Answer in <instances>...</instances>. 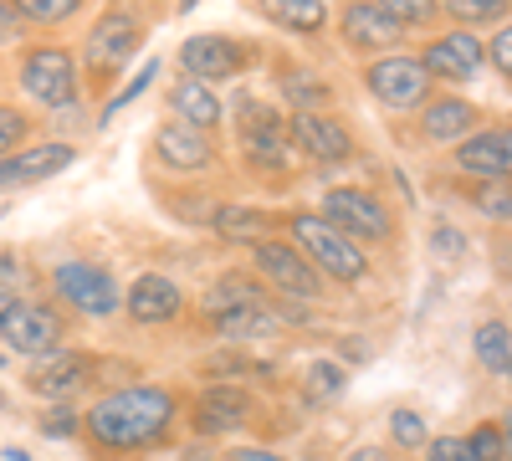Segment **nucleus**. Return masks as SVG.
<instances>
[{
  "instance_id": "obj_1",
  "label": "nucleus",
  "mask_w": 512,
  "mask_h": 461,
  "mask_svg": "<svg viewBox=\"0 0 512 461\" xmlns=\"http://www.w3.org/2000/svg\"><path fill=\"white\" fill-rule=\"evenodd\" d=\"M88 436L108 451H144L175 426V395L164 385H123L88 410Z\"/></svg>"
},
{
  "instance_id": "obj_2",
  "label": "nucleus",
  "mask_w": 512,
  "mask_h": 461,
  "mask_svg": "<svg viewBox=\"0 0 512 461\" xmlns=\"http://www.w3.org/2000/svg\"><path fill=\"white\" fill-rule=\"evenodd\" d=\"M292 241H297V251H303L318 272H328L333 282H364V277H369L364 246H359L354 236H344L328 216H292Z\"/></svg>"
},
{
  "instance_id": "obj_3",
  "label": "nucleus",
  "mask_w": 512,
  "mask_h": 461,
  "mask_svg": "<svg viewBox=\"0 0 512 461\" xmlns=\"http://www.w3.org/2000/svg\"><path fill=\"white\" fill-rule=\"evenodd\" d=\"M364 82H369V93L384 108H415V103H425V93H431V72H425V62L405 57V52H390V57L369 62Z\"/></svg>"
},
{
  "instance_id": "obj_4",
  "label": "nucleus",
  "mask_w": 512,
  "mask_h": 461,
  "mask_svg": "<svg viewBox=\"0 0 512 461\" xmlns=\"http://www.w3.org/2000/svg\"><path fill=\"white\" fill-rule=\"evenodd\" d=\"M0 339H6V349H16V354L41 359V354L57 349L62 318H57L47 303H21V298H11V308L0 313Z\"/></svg>"
},
{
  "instance_id": "obj_5",
  "label": "nucleus",
  "mask_w": 512,
  "mask_h": 461,
  "mask_svg": "<svg viewBox=\"0 0 512 461\" xmlns=\"http://www.w3.org/2000/svg\"><path fill=\"white\" fill-rule=\"evenodd\" d=\"M21 88L36 98V103H52V108H72L77 98V67L62 47H36L26 52L21 62Z\"/></svg>"
},
{
  "instance_id": "obj_6",
  "label": "nucleus",
  "mask_w": 512,
  "mask_h": 461,
  "mask_svg": "<svg viewBox=\"0 0 512 461\" xmlns=\"http://www.w3.org/2000/svg\"><path fill=\"white\" fill-rule=\"evenodd\" d=\"M323 216L344 236H354V241H390V231H395L390 226V211H384V200L369 195V190H328Z\"/></svg>"
},
{
  "instance_id": "obj_7",
  "label": "nucleus",
  "mask_w": 512,
  "mask_h": 461,
  "mask_svg": "<svg viewBox=\"0 0 512 461\" xmlns=\"http://www.w3.org/2000/svg\"><path fill=\"white\" fill-rule=\"evenodd\" d=\"M251 257H256V272H262L277 292H292V298H318V267L303 257L297 246H282V241H262V246H251Z\"/></svg>"
},
{
  "instance_id": "obj_8",
  "label": "nucleus",
  "mask_w": 512,
  "mask_h": 461,
  "mask_svg": "<svg viewBox=\"0 0 512 461\" xmlns=\"http://www.w3.org/2000/svg\"><path fill=\"white\" fill-rule=\"evenodd\" d=\"M52 282H57L62 298H67L77 313H88V318H108V313L118 308L113 277H108L103 267H93V262H62Z\"/></svg>"
},
{
  "instance_id": "obj_9",
  "label": "nucleus",
  "mask_w": 512,
  "mask_h": 461,
  "mask_svg": "<svg viewBox=\"0 0 512 461\" xmlns=\"http://www.w3.org/2000/svg\"><path fill=\"white\" fill-rule=\"evenodd\" d=\"M139 41H144V26L134 21V16H123V11H108L98 26H93V36H88V67L108 82L128 57L139 52Z\"/></svg>"
},
{
  "instance_id": "obj_10",
  "label": "nucleus",
  "mask_w": 512,
  "mask_h": 461,
  "mask_svg": "<svg viewBox=\"0 0 512 461\" xmlns=\"http://www.w3.org/2000/svg\"><path fill=\"white\" fill-rule=\"evenodd\" d=\"M287 134L297 139V149H308V159H323V164H338V159L354 154L349 129H344L338 118L318 113V108H297L292 123H287Z\"/></svg>"
},
{
  "instance_id": "obj_11",
  "label": "nucleus",
  "mask_w": 512,
  "mask_h": 461,
  "mask_svg": "<svg viewBox=\"0 0 512 461\" xmlns=\"http://www.w3.org/2000/svg\"><path fill=\"white\" fill-rule=\"evenodd\" d=\"M154 159L164 164V170H180V175H200L210 170V159H216V149H210V139L200 129H190V123H164V129L154 134Z\"/></svg>"
},
{
  "instance_id": "obj_12",
  "label": "nucleus",
  "mask_w": 512,
  "mask_h": 461,
  "mask_svg": "<svg viewBox=\"0 0 512 461\" xmlns=\"http://www.w3.org/2000/svg\"><path fill=\"white\" fill-rule=\"evenodd\" d=\"M246 62V52L236 47L231 36H190L185 47H180V67L195 77V82H221V77H236Z\"/></svg>"
},
{
  "instance_id": "obj_13",
  "label": "nucleus",
  "mask_w": 512,
  "mask_h": 461,
  "mask_svg": "<svg viewBox=\"0 0 512 461\" xmlns=\"http://www.w3.org/2000/svg\"><path fill=\"white\" fill-rule=\"evenodd\" d=\"M93 369H98V359L93 354H47L41 364H31V390L36 395H52V400H67V395H77L82 385L93 380Z\"/></svg>"
},
{
  "instance_id": "obj_14",
  "label": "nucleus",
  "mask_w": 512,
  "mask_h": 461,
  "mask_svg": "<svg viewBox=\"0 0 512 461\" xmlns=\"http://www.w3.org/2000/svg\"><path fill=\"white\" fill-rule=\"evenodd\" d=\"M482 41L472 36V31H451V36H441L436 47H425V72L431 77H446V82H466V77H477V67H482Z\"/></svg>"
},
{
  "instance_id": "obj_15",
  "label": "nucleus",
  "mask_w": 512,
  "mask_h": 461,
  "mask_svg": "<svg viewBox=\"0 0 512 461\" xmlns=\"http://www.w3.org/2000/svg\"><path fill=\"white\" fill-rule=\"evenodd\" d=\"M72 164V149L67 144H36V149H21V154H6L0 159V185H36V180H52L57 170Z\"/></svg>"
},
{
  "instance_id": "obj_16",
  "label": "nucleus",
  "mask_w": 512,
  "mask_h": 461,
  "mask_svg": "<svg viewBox=\"0 0 512 461\" xmlns=\"http://www.w3.org/2000/svg\"><path fill=\"white\" fill-rule=\"evenodd\" d=\"M180 287L169 282V277H159V272H144L134 287H128V318L134 323H169L180 313Z\"/></svg>"
},
{
  "instance_id": "obj_17",
  "label": "nucleus",
  "mask_w": 512,
  "mask_h": 461,
  "mask_svg": "<svg viewBox=\"0 0 512 461\" xmlns=\"http://www.w3.org/2000/svg\"><path fill=\"white\" fill-rule=\"evenodd\" d=\"M456 170L472 175V180H482V185H487V180H507V175H512V159H507L502 129H497V134H472V139H461Z\"/></svg>"
},
{
  "instance_id": "obj_18",
  "label": "nucleus",
  "mask_w": 512,
  "mask_h": 461,
  "mask_svg": "<svg viewBox=\"0 0 512 461\" xmlns=\"http://www.w3.org/2000/svg\"><path fill=\"white\" fill-rule=\"evenodd\" d=\"M338 31H344L349 47H395L400 41V21L384 16L374 0H354L344 11V21H338Z\"/></svg>"
},
{
  "instance_id": "obj_19",
  "label": "nucleus",
  "mask_w": 512,
  "mask_h": 461,
  "mask_svg": "<svg viewBox=\"0 0 512 461\" xmlns=\"http://www.w3.org/2000/svg\"><path fill=\"white\" fill-rule=\"evenodd\" d=\"M246 395L241 390H231V385H216V390H205L200 395V405H195V426L205 431V436H226V431H236L241 421H246Z\"/></svg>"
},
{
  "instance_id": "obj_20",
  "label": "nucleus",
  "mask_w": 512,
  "mask_h": 461,
  "mask_svg": "<svg viewBox=\"0 0 512 461\" xmlns=\"http://www.w3.org/2000/svg\"><path fill=\"white\" fill-rule=\"evenodd\" d=\"M169 108L180 113V123H190V129H200V134H210L221 123V98L205 88V82H195V77H185V82H175V93H169Z\"/></svg>"
},
{
  "instance_id": "obj_21",
  "label": "nucleus",
  "mask_w": 512,
  "mask_h": 461,
  "mask_svg": "<svg viewBox=\"0 0 512 461\" xmlns=\"http://www.w3.org/2000/svg\"><path fill=\"white\" fill-rule=\"evenodd\" d=\"M210 328H216L221 339L246 344V339H267V333L277 328V313H272L267 298H251V303H241V308H231V313H221V318H210Z\"/></svg>"
},
{
  "instance_id": "obj_22",
  "label": "nucleus",
  "mask_w": 512,
  "mask_h": 461,
  "mask_svg": "<svg viewBox=\"0 0 512 461\" xmlns=\"http://www.w3.org/2000/svg\"><path fill=\"white\" fill-rule=\"evenodd\" d=\"M472 118H477V108L466 98H431L420 113V129H425V139H461V134H472Z\"/></svg>"
},
{
  "instance_id": "obj_23",
  "label": "nucleus",
  "mask_w": 512,
  "mask_h": 461,
  "mask_svg": "<svg viewBox=\"0 0 512 461\" xmlns=\"http://www.w3.org/2000/svg\"><path fill=\"white\" fill-rule=\"evenodd\" d=\"M267 211H251V205H221L216 211V231L226 241H241V246H262L267 241Z\"/></svg>"
},
{
  "instance_id": "obj_24",
  "label": "nucleus",
  "mask_w": 512,
  "mask_h": 461,
  "mask_svg": "<svg viewBox=\"0 0 512 461\" xmlns=\"http://www.w3.org/2000/svg\"><path fill=\"white\" fill-rule=\"evenodd\" d=\"M262 11L272 16V21H282L287 31H323V21H328V6L323 0H262Z\"/></svg>"
},
{
  "instance_id": "obj_25",
  "label": "nucleus",
  "mask_w": 512,
  "mask_h": 461,
  "mask_svg": "<svg viewBox=\"0 0 512 461\" xmlns=\"http://www.w3.org/2000/svg\"><path fill=\"white\" fill-rule=\"evenodd\" d=\"M472 349H477L482 369L507 374V369H512V328H507V323H482L477 339H472Z\"/></svg>"
},
{
  "instance_id": "obj_26",
  "label": "nucleus",
  "mask_w": 512,
  "mask_h": 461,
  "mask_svg": "<svg viewBox=\"0 0 512 461\" xmlns=\"http://www.w3.org/2000/svg\"><path fill=\"white\" fill-rule=\"evenodd\" d=\"M441 11L451 21H461V31H466V26H482V21H502L512 11V0H441Z\"/></svg>"
},
{
  "instance_id": "obj_27",
  "label": "nucleus",
  "mask_w": 512,
  "mask_h": 461,
  "mask_svg": "<svg viewBox=\"0 0 512 461\" xmlns=\"http://www.w3.org/2000/svg\"><path fill=\"white\" fill-rule=\"evenodd\" d=\"M390 441L405 446V451H420V446H431V431H425V421L415 410H395L390 415Z\"/></svg>"
},
{
  "instance_id": "obj_28",
  "label": "nucleus",
  "mask_w": 512,
  "mask_h": 461,
  "mask_svg": "<svg viewBox=\"0 0 512 461\" xmlns=\"http://www.w3.org/2000/svg\"><path fill=\"white\" fill-rule=\"evenodd\" d=\"M477 211L492 221H512V180H487L477 190Z\"/></svg>"
},
{
  "instance_id": "obj_29",
  "label": "nucleus",
  "mask_w": 512,
  "mask_h": 461,
  "mask_svg": "<svg viewBox=\"0 0 512 461\" xmlns=\"http://www.w3.org/2000/svg\"><path fill=\"white\" fill-rule=\"evenodd\" d=\"M374 6L384 16H395L400 26H420V21H431L441 11V0H374Z\"/></svg>"
},
{
  "instance_id": "obj_30",
  "label": "nucleus",
  "mask_w": 512,
  "mask_h": 461,
  "mask_svg": "<svg viewBox=\"0 0 512 461\" xmlns=\"http://www.w3.org/2000/svg\"><path fill=\"white\" fill-rule=\"evenodd\" d=\"M11 6H16L26 21H67L82 0H11Z\"/></svg>"
},
{
  "instance_id": "obj_31",
  "label": "nucleus",
  "mask_w": 512,
  "mask_h": 461,
  "mask_svg": "<svg viewBox=\"0 0 512 461\" xmlns=\"http://www.w3.org/2000/svg\"><path fill=\"white\" fill-rule=\"evenodd\" d=\"M154 72H159V62H144V72H139L134 82H128V88H123V93H113V98L103 103V118H113L118 108H128V103H134V98H139V93L149 88V82H154Z\"/></svg>"
},
{
  "instance_id": "obj_32",
  "label": "nucleus",
  "mask_w": 512,
  "mask_h": 461,
  "mask_svg": "<svg viewBox=\"0 0 512 461\" xmlns=\"http://www.w3.org/2000/svg\"><path fill=\"white\" fill-rule=\"evenodd\" d=\"M466 446H472L477 461H502V426H477L466 436Z\"/></svg>"
},
{
  "instance_id": "obj_33",
  "label": "nucleus",
  "mask_w": 512,
  "mask_h": 461,
  "mask_svg": "<svg viewBox=\"0 0 512 461\" xmlns=\"http://www.w3.org/2000/svg\"><path fill=\"white\" fill-rule=\"evenodd\" d=\"M425 456L431 461H477L472 446H466V436H436L431 446H425Z\"/></svg>"
},
{
  "instance_id": "obj_34",
  "label": "nucleus",
  "mask_w": 512,
  "mask_h": 461,
  "mask_svg": "<svg viewBox=\"0 0 512 461\" xmlns=\"http://www.w3.org/2000/svg\"><path fill=\"white\" fill-rule=\"evenodd\" d=\"M21 134H26V118H21L16 108H0V159L21 144Z\"/></svg>"
},
{
  "instance_id": "obj_35",
  "label": "nucleus",
  "mask_w": 512,
  "mask_h": 461,
  "mask_svg": "<svg viewBox=\"0 0 512 461\" xmlns=\"http://www.w3.org/2000/svg\"><path fill=\"white\" fill-rule=\"evenodd\" d=\"M287 93L303 103V108H308V103H328V88H323V82H313V72H308V82H303V72H292V77H287Z\"/></svg>"
},
{
  "instance_id": "obj_36",
  "label": "nucleus",
  "mask_w": 512,
  "mask_h": 461,
  "mask_svg": "<svg viewBox=\"0 0 512 461\" xmlns=\"http://www.w3.org/2000/svg\"><path fill=\"white\" fill-rule=\"evenodd\" d=\"M338 385H344V374H338L333 364H313V369H308V400H313V395H333Z\"/></svg>"
},
{
  "instance_id": "obj_37",
  "label": "nucleus",
  "mask_w": 512,
  "mask_h": 461,
  "mask_svg": "<svg viewBox=\"0 0 512 461\" xmlns=\"http://www.w3.org/2000/svg\"><path fill=\"white\" fill-rule=\"evenodd\" d=\"M487 57H492V67L512 82V26H502V31L492 36V52H487Z\"/></svg>"
},
{
  "instance_id": "obj_38",
  "label": "nucleus",
  "mask_w": 512,
  "mask_h": 461,
  "mask_svg": "<svg viewBox=\"0 0 512 461\" xmlns=\"http://www.w3.org/2000/svg\"><path fill=\"white\" fill-rule=\"evenodd\" d=\"M436 251H441L446 262H456L461 257V231L456 226H436Z\"/></svg>"
},
{
  "instance_id": "obj_39",
  "label": "nucleus",
  "mask_w": 512,
  "mask_h": 461,
  "mask_svg": "<svg viewBox=\"0 0 512 461\" xmlns=\"http://www.w3.org/2000/svg\"><path fill=\"white\" fill-rule=\"evenodd\" d=\"M16 36H21V11L11 0H0V41H16Z\"/></svg>"
},
{
  "instance_id": "obj_40",
  "label": "nucleus",
  "mask_w": 512,
  "mask_h": 461,
  "mask_svg": "<svg viewBox=\"0 0 512 461\" xmlns=\"http://www.w3.org/2000/svg\"><path fill=\"white\" fill-rule=\"evenodd\" d=\"M72 426H77V415H72L67 405H62V410H52V415H47V421H41V431H47V436H67Z\"/></svg>"
},
{
  "instance_id": "obj_41",
  "label": "nucleus",
  "mask_w": 512,
  "mask_h": 461,
  "mask_svg": "<svg viewBox=\"0 0 512 461\" xmlns=\"http://www.w3.org/2000/svg\"><path fill=\"white\" fill-rule=\"evenodd\" d=\"M349 461H390V451L384 446H359V451H349Z\"/></svg>"
},
{
  "instance_id": "obj_42",
  "label": "nucleus",
  "mask_w": 512,
  "mask_h": 461,
  "mask_svg": "<svg viewBox=\"0 0 512 461\" xmlns=\"http://www.w3.org/2000/svg\"><path fill=\"white\" fill-rule=\"evenodd\" d=\"M502 461H512V410L502 415Z\"/></svg>"
},
{
  "instance_id": "obj_43",
  "label": "nucleus",
  "mask_w": 512,
  "mask_h": 461,
  "mask_svg": "<svg viewBox=\"0 0 512 461\" xmlns=\"http://www.w3.org/2000/svg\"><path fill=\"white\" fill-rule=\"evenodd\" d=\"M231 461H282V456H277V451H251V446H246V451H236Z\"/></svg>"
},
{
  "instance_id": "obj_44",
  "label": "nucleus",
  "mask_w": 512,
  "mask_h": 461,
  "mask_svg": "<svg viewBox=\"0 0 512 461\" xmlns=\"http://www.w3.org/2000/svg\"><path fill=\"white\" fill-rule=\"evenodd\" d=\"M502 144H507V159H512V129H502Z\"/></svg>"
},
{
  "instance_id": "obj_45",
  "label": "nucleus",
  "mask_w": 512,
  "mask_h": 461,
  "mask_svg": "<svg viewBox=\"0 0 512 461\" xmlns=\"http://www.w3.org/2000/svg\"><path fill=\"white\" fill-rule=\"evenodd\" d=\"M11 308V292H0V313H6Z\"/></svg>"
},
{
  "instance_id": "obj_46",
  "label": "nucleus",
  "mask_w": 512,
  "mask_h": 461,
  "mask_svg": "<svg viewBox=\"0 0 512 461\" xmlns=\"http://www.w3.org/2000/svg\"><path fill=\"white\" fill-rule=\"evenodd\" d=\"M200 6V0H180V11H195Z\"/></svg>"
},
{
  "instance_id": "obj_47",
  "label": "nucleus",
  "mask_w": 512,
  "mask_h": 461,
  "mask_svg": "<svg viewBox=\"0 0 512 461\" xmlns=\"http://www.w3.org/2000/svg\"><path fill=\"white\" fill-rule=\"evenodd\" d=\"M507 374H512V369H507Z\"/></svg>"
}]
</instances>
